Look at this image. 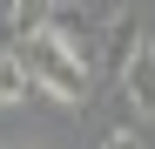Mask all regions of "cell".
Instances as JSON below:
<instances>
[{
  "label": "cell",
  "mask_w": 155,
  "mask_h": 149,
  "mask_svg": "<svg viewBox=\"0 0 155 149\" xmlns=\"http://www.w3.org/2000/svg\"><path fill=\"white\" fill-rule=\"evenodd\" d=\"M14 54L27 61L34 95H54V102H68V109H81V102H88V68H81V61H68V54H61L47 34H27Z\"/></svg>",
  "instance_id": "cell-1"
},
{
  "label": "cell",
  "mask_w": 155,
  "mask_h": 149,
  "mask_svg": "<svg viewBox=\"0 0 155 149\" xmlns=\"http://www.w3.org/2000/svg\"><path fill=\"white\" fill-rule=\"evenodd\" d=\"M121 102L135 109V122L155 115V41H135L121 61Z\"/></svg>",
  "instance_id": "cell-2"
},
{
  "label": "cell",
  "mask_w": 155,
  "mask_h": 149,
  "mask_svg": "<svg viewBox=\"0 0 155 149\" xmlns=\"http://www.w3.org/2000/svg\"><path fill=\"white\" fill-rule=\"evenodd\" d=\"M34 102V81H27V61L14 54V47H0V109H20Z\"/></svg>",
  "instance_id": "cell-3"
},
{
  "label": "cell",
  "mask_w": 155,
  "mask_h": 149,
  "mask_svg": "<svg viewBox=\"0 0 155 149\" xmlns=\"http://www.w3.org/2000/svg\"><path fill=\"white\" fill-rule=\"evenodd\" d=\"M47 7H54V0H7V14H14V27H20V41L47 27Z\"/></svg>",
  "instance_id": "cell-4"
},
{
  "label": "cell",
  "mask_w": 155,
  "mask_h": 149,
  "mask_svg": "<svg viewBox=\"0 0 155 149\" xmlns=\"http://www.w3.org/2000/svg\"><path fill=\"white\" fill-rule=\"evenodd\" d=\"M101 149H142V136H135V129H115V136L101 142Z\"/></svg>",
  "instance_id": "cell-5"
}]
</instances>
